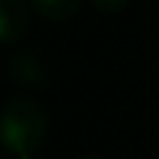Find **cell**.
Segmentation results:
<instances>
[{
    "instance_id": "obj_7",
    "label": "cell",
    "mask_w": 159,
    "mask_h": 159,
    "mask_svg": "<svg viewBox=\"0 0 159 159\" xmlns=\"http://www.w3.org/2000/svg\"><path fill=\"white\" fill-rule=\"evenodd\" d=\"M83 159H99V157H83Z\"/></svg>"
},
{
    "instance_id": "obj_5",
    "label": "cell",
    "mask_w": 159,
    "mask_h": 159,
    "mask_svg": "<svg viewBox=\"0 0 159 159\" xmlns=\"http://www.w3.org/2000/svg\"><path fill=\"white\" fill-rule=\"evenodd\" d=\"M127 2L129 0H90V5L102 14H116L127 7Z\"/></svg>"
},
{
    "instance_id": "obj_8",
    "label": "cell",
    "mask_w": 159,
    "mask_h": 159,
    "mask_svg": "<svg viewBox=\"0 0 159 159\" xmlns=\"http://www.w3.org/2000/svg\"><path fill=\"white\" fill-rule=\"evenodd\" d=\"M0 159H2V155H0Z\"/></svg>"
},
{
    "instance_id": "obj_4",
    "label": "cell",
    "mask_w": 159,
    "mask_h": 159,
    "mask_svg": "<svg viewBox=\"0 0 159 159\" xmlns=\"http://www.w3.org/2000/svg\"><path fill=\"white\" fill-rule=\"evenodd\" d=\"M9 74L14 76V81L25 83V85H37L44 81L42 62L35 56H28V53H21L9 62Z\"/></svg>"
},
{
    "instance_id": "obj_1",
    "label": "cell",
    "mask_w": 159,
    "mask_h": 159,
    "mask_svg": "<svg viewBox=\"0 0 159 159\" xmlns=\"http://www.w3.org/2000/svg\"><path fill=\"white\" fill-rule=\"evenodd\" d=\"M46 136V113L37 102L16 97L0 111V145L14 157L32 155Z\"/></svg>"
},
{
    "instance_id": "obj_3",
    "label": "cell",
    "mask_w": 159,
    "mask_h": 159,
    "mask_svg": "<svg viewBox=\"0 0 159 159\" xmlns=\"http://www.w3.org/2000/svg\"><path fill=\"white\" fill-rule=\"evenodd\" d=\"M28 2L46 21H67L81 7V0H28Z\"/></svg>"
},
{
    "instance_id": "obj_2",
    "label": "cell",
    "mask_w": 159,
    "mask_h": 159,
    "mask_svg": "<svg viewBox=\"0 0 159 159\" xmlns=\"http://www.w3.org/2000/svg\"><path fill=\"white\" fill-rule=\"evenodd\" d=\"M28 28L25 0H0V44L16 42Z\"/></svg>"
},
{
    "instance_id": "obj_6",
    "label": "cell",
    "mask_w": 159,
    "mask_h": 159,
    "mask_svg": "<svg viewBox=\"0 0 159 159\" xmlns=\"http://www.w3.org/2000/svg\"><path fill=\"white\" fill-rule=\"evenodd\" d=\"M19 159H37V157H32V155H23V157H19Z\"/></svg>"
}]
</instances>
